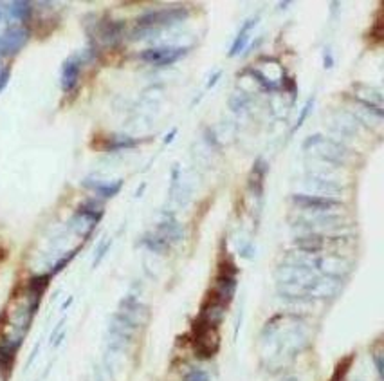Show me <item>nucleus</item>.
<instances>
[{"label": "nucleus", "instance_id": "a211bd4d", "mask_svg": "<svg viewBox=\"0 0 384 381\" xmlns=\"http://www.w3.org/2000/svg\"><path fill=\"white\" fill-rule=\"evenodd\" d=\"M78 251H80V248H76V250L69 251V253H67L65 256H61V258H60L58 262H56V264H54V266H53V268H51V271H49V275H51V276H54V275H58L60 271H61V269H65L67 266H69V262H71L72 258L76 256Z\"/></svg>", "mask_w": 384, "mask_h": 381}, {"label": "nucleus", "instance_id": "b1692460", "mask_svg": "<svg viewBox=\"0 0 384 381\" xmlns=\"http://www.w3.org/2000/svg\"><path fill=\"white\" fill-rule=\"evenodd\" d=\"M323 64H325V69H332V65H334V58H332L330 51H325V54H323Z\"/></svg>", "mask_w": 384, "mask_h": 381}, {"label": "nucleus", "instance_id": "9b49d317", "mask_svg": "<svg viewBox=\"0 0 384 381\" xmlns=\"http://www.w3.org/2000/svg\"><path fill=\"white\" fill-rule=\"evenodd\" d=\"M157 235H159L164 242H168V244L172 246L182 238V228H181V224L173 219L172 215H168V217L159 224V228H157Z\"/></svg>", "mask_w": 384, "mask_h": 381}, {"label": "nucleus", "instance_id": "393cba45", "mask_svg": "<svg viewBox=\"0 0 384 381\" xmlns=\"http://www.w3.org/2000/svg\"><path fill=\"white\" fill-rule=\"evenodd\" d=\"M220 76H222V71H217L215 74H213V78H209V82H207V87L211 89V87H215L217 85V82L220 80Z\"/></svg>", "mask_w": 384, "mask_h": 381}, {"label": "nucleus", "instance_id": "423d86ee", "mask_svg": "<svg viewBox=\"0 0 384 381\" xmlns=\"http://www.w3.org/2000/svg\"><path fill=\"white\" fill-rule=\"evenodd\" d=\"M341 289V280L330 278L318 275L316 278L305 287V296L307 300H325V298H334Z\"/></svg>", "mask_w": 384, "mask_h": 381}, {"label": "nucleus", "instance_id": "9d476101", "mask_svg": "<svg viewBox=\"0 0 384 381\" xmlns=\"http://www.w3.org/2000/svg\"><path fill=\"white\" fill-rule=\"evenodd\" d=\"M81 65L83 58L80 54H74V56H71V58H67L63 62V67H61V89L65 92H71V90L76 89L80 72H81Z\"/></svg>", "mask_w": 384, "mask_h": 381}, {"label": "nucleus", "instance_id": "5701e85b", "mask_svg": "<svg viewBox=\"0 0 384 381\" xmlns=\"http://www.w3.org/2000/svg\"><path fill=\"white\" fill-rule=\"evenodd\" d=\"M373 361H375V367H377V374H379V378H383V352L381 351H377V352H373Z\"/></svg>", "mask_w": 384, "mask_h": 381}, {"label": "nucleus", "instance_id": "39448f33", "mask_svg": "<svg viewBox=\"0 0 384 381\" xmlns=\"http://www.w3.org/2000/svg\"><path fill=\"white\" fill-rule=\"evenodd\" d=\"M189 47H154L141 53V60L157 67L172 65L188 54Z\"/></svg>", "mask_w": 384, "mask_h": 381}, {"label": "nucleus", "instance_id": "7ed1b4c3", "mask_svg": "<svg viewBox=\"0 0 384 381\" xmlns=\"http://www.w3.org/2000/svg\"><path fill=\"white\" fill-rule=\"evenodd\" d=\"M193 347H195L199 358H204V360L213 358L220 347L219 331L195 320V323H193Z\"/></svg>", "mask_w": 384, "mask_h": 381}, {"label": "nucleus", "instance_id": "a878e982", "mask_svg": "<svg viewBox=\"0 0 384 381\" xmlns=\"http://www.w3.org/2000/svg\"><path fill=\"white\" fill-rule=\"evenodd\" d=\"M177 136V128H173L172 132H170V134H166L164 136V145H170L173 141V137Z\"/></svg>", "mask_w": 384, "mask_h": 381}, {"label": "nucleus", "instance_id": "20e7f679", "mask_svg": "<svg viewBox=\"0 0 384 381\" xmlns=\"http://www.w3.org/2000/svg\"><path fill=\"white\" fill-rule=\"evenodd\" d=\"M314 269L323 276L343 280L352 271V264L341 255H316Z\"/></svg>", "mask_w": 384, "mask_h": 381}, {"label": "nucleus", "instance_id": "f8f14e48", "mask_svg": "<svg viewBox=\"0 0 384 381\" xmlns=\"http://www.w3.org/2000/svg\"><path fill=\"white\" fill-rule=\"evenodd\" d=\"M83 186H87L90 190L96 191V195H100L101 199H112L121 191V186H123V181L118 179V181H112V183H98V181H83Z\"/></svg>", "mask_w": 384, "mask_h": 381}, {"label": "nucleus", "instance_id": "aec40b11", "mask_svg": "<svg viewBox=\"0 0 384 381\" xmlns=\"http://www.w3.org/2000/svg\"><path fill=\"white\" fill-rule=\"evenodd\" d=\"M314 107V98H310L307 103H305V107L302 108V114H300V118H298V121H296V127L292 128V132H296L298 128H302V125L305 123V119H307V116L310 114V108Z\"/></svg>", "mask_w": 384, "mask_h": 381}, {"label": "nucleus", "instance_id": "412c9836", "mask_svg": "<svg viewBox=\"0 0 384 381\" xmlns=\"http://www.w3.org/2000/svg\"><path fill=\"white\" fill-rule=\"evenodd\" d=\"M110 246H112V240H108V238H106L105 242H103V244L98 248V251H96V256H94V264H92L94 268L101 262V260H103V256L106 255V251L110 250Z\"/></svg>", "mask_w": 384, "mask_h": 381}, {"label": "nucleus", "instance_id": "c85d7f7f", "mask_svg": "<svg viewBox=\"0 0 384 381\" xmlns=\"http://www.w3.org/2000/svg\"><path fill=\"white\" fill-rule=\"evenodd\" d=\"M0 18H2V9H0Z\"/></svg>", "mask_w": 384, "mask_h": 381}, {"label": "nucleus", "instance_id": "ddd939ff", "mask_svg": "<svg viewBox=\"0 0 384 381\" xmlns=\"http://www.w3.org/2000/svg\"><path fill=\"white\" fill-rule=\"evenodd\" d=\"M256 20H258V18L254 17L243 22V25L240 27V33L237 35L235 42H233V45H231V49H229V56H237V54H240L243 49H245V45H247V42H249V33H251V29L256 25Z\"/></svg>", "mask_w": 384, "mask_h": 381}, {"label": "nucleus", "instance_id": "bb28decb", "mask_svg": "<svg viewBox=\"0 0 384 381\" xmlns=\"http://www.w3.org/2000/svg\"><path fill=\"white\" fill-rule=\"evenodd\" d=\"M71 304H72V296L69 298V300H67L65 304H63V307H61V309H67V307H69V305H71Z\"/></svg>", "mask_w": 384, "mask_h": 381}, {"label": "nucleus", "instance_id": "f3484780", "mask_svg": "<svg viewBox=\"0 0 384 381\" xmlns=\"http://www.w3.org/2000/svg\"><path fill=\"white\" fill-rule=\"evenodd\" d=\"M9 13L13 18H17L20 22H27L33 15V9H31L29 2H13L9 6Z\"/></svg>", "mask_w": 384, "mask_h": 381}, {"label": "nucleus", "instance_id": "4468645a", "mask_svg": "<svg viewBox=\"0 0 384 381\" xmlns=\"http://www.w3.org/2000/svg\"><path fill=\"white\" fill-rule=\"evenodd\" d=\"M137 145H139V139H134V137H126V136L108 137V139H105V145L101 147V150H105V152H118V150H124V148H134Z\"/></svg>", "mask_w": 384, "mask_h": 381}, {"label": "nucleus", "instance_id": "4be33fe9", "mask_svg": "<svg viewBox=\"0 0 384 381\" xmlns=\"http://www.w3.org/2000/svg\"><path fill=\"white\" fill-rule=\"evenodd\" d=\"M9 78H11V69H7L6 67V69H2V71H0V92L6 89Z\"/></svg>", "mask_w": 384, "mask_h": 381}, {"label": "nucleus", "instance_id": "cd10ccee", "mask_svg": "<svg viewBox=\"0 0 384 381\" xmlns=\"http://www.w3.org/2000/svg\"><path fill=\"white\" fill-rule=\"evenodd\" d=\"M285 381H296L294 378H289V380H285Z\"/></svg>", "mask_w": 384, "mask_h": 381}, {"label": "nucleus", "instance_id": "f03ea898", "mask_svg": "<svg viewBox=\"0 0 384 381\" xmlns=\"http://www.w3.org/2000/svg\"><path fill=\"white\" fill-rule=\"evenodd\" d=\"M189 17V11L186 7H170V9H157V11H150L146 15L137 18V33H148L154 27H162V25H170L175 22H182Z\"/></svg>", "mask_w": 384, "mask_h": 381}, {"label": "nucleus", "instance_id": "6ab92c4d", "mask_svg": "<svg viewBox=\"0 0 384 381\" xmlns=\"http://www.w3.org/2000/svg\"><path fill=\"white\" fill-rule=\"evenodd\" d=\"M182 381H211L209 380V374H207L206 370L202 369H189L186 374H184Z\"/></svg>", "mask_w": 384, "mask_h": 381}, {"label": "nucleus", "instance_id": "1a4fd4ad", "mask_svg": "<svg viewBox=\"0 0 384 381\" xmlns=\"http://www.w3.org/2000/svg\"><path fill=\"white\" fill-rule=\"evenodd\" d=\"M318 150V154H321L325 159H328V161H341L343 159V147L341 145L334 143V141H330V139H325L323 136H319V134H316V136H310L303 143V150Z\"/></svg>", "mask_w": 384, "mask_h": 381}, {"label": "nucleus", "instance_id": "2eb2a0df", "mask_svg": "<svg viewBox=\"0 0 384 381\" xmlns=\"http://www.w3.org/2000/svg\"><path fill=\"white\" fill-rule=\"evenodd\" d=\"M123 35V24L121 22H108V24H101V40H105L108 43L118 42Z\"/></svg>", "mask_w": 384, "mask_h": 381}, {"label": "nucleus", "instance_id": "dca6fc26", "mask_svg": "<svg viewBox=\"0 0 384 381\" xmlns=\"http://www.w3.org/2000/svg\"><path fill=\"white\" fill-rule=\"evenodd\" d=\"M141 244L146 246L150 251H154V253H159V255H162V253H166V251L170 250V244L168 242H164L162 238L157 235V233H148V235H144V237L141 238Z\"/></svg>", "mask_w": 384, "mask_h": 381}, {"label": "nucleus", "instance_id": "6e6552de", "mask_svg": "<svg viewBox=\"0 0 384 381\" xmlns=\"http://www.w3.org/2000/svg\"><path fill=\"white\" fill-rule=\"evenodd\" d=\"M294 204L303 210H312L316 213H332L334 210L341 208L343 204L337 199H328L323 195H308V193H296L292 195Z\"/></svg>", "mask_w": 384, "mask_h": 381}, {"label": "nucleus", "instance_id": "0eeeda50", "mask_svg": "<svg viewBox=\"0 0 384 381\" xmlns=\"http://www.w3.org/2000/svg\"><path fill=\"white\" fill-rule=\"evenodd\" d=\"M29 29L27 27H11L6 33L0 35V56H13L20 53L29 40Z\"/></svg>", "mask_w": 384, "mask_h": 381}, {"label": "nucleus", "instance_id": "f257e3e1", "mask_svg": "<svg viewBox=\"0 0 384 381\" xmlns=\"http://www.w3.org/2000/svg\"><path fill=\"white\" fill-rule=\"evenodd\" d=\"M237 273H238L237 266L231 262V260H227L225 266L222 264L220 266V273L215 278V286H213L209 296L213 300H217L219 304L227 307L231 304V300L235 298V293H237V287H238Z\"/></svg>", "mask_w": 384, "mask_h": 381}]
</instances>
